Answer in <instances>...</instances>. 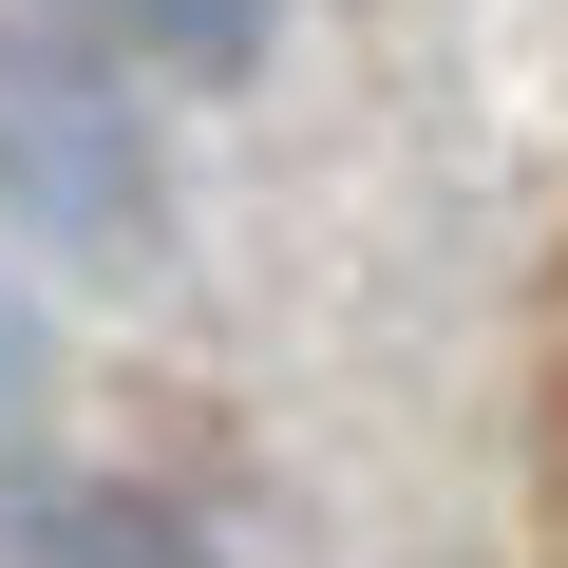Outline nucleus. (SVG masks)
<instances>
[{
	"instance_id": "f257e3e1",
	"label": "nucleus",
	"mask_w": 568,
	"mask_h": 568,
	"mask_svg": "<svg viewBox=\"0 0 568 568\" xmlns=\"http://www.w3.org/2000/svg\"><path fill=\"white\" fill-rule=\"evenodd\" d=\"M0 209L39 246H77V265L152 246V133L77 39H0Z\"/></svg>"
},
{
	"instance_id": "f03ea898",
	"label": "nucleus",
	"mask_w": 568,
	"mask_h": 568,
	"mask_svg": "<svg viewBox=\"0 0 568 568\" xmlns=\"http://www.w3.org/2000/svg\"><path fill=\"white\" fill-rule=\"evenodd\" d=\"M20 568H190V530L133 511V493H58V511L20 530Z\"/></svg>"
},
{
	"instance_id": "7ed1b4c3",
	"label": "nucleus",
	"mask_w": 568,
	"mask_h": 568,
	"mask_svg": "<svg viewBox=\"0 0 568 568\" xmlns=\"http://www.w3.org/2000/svg\"><path fill=\"white\" fill-rule=\"evenodd\" d=\"M114 20H133L152 58H190V77H246V58H265V20H284V0H114Z\"/></svg>"
},
{
	"instance_id": "20e7f679",
	"label": "nucleus",
	"mask_w": 568,
	"mask_h": 568,
	"mask_svg": "<svg viewBox=\"0 0 568 568\" xmlns=\"http://www.w3.org/2000/svg\"><path fill=\"white\" fill-rule=\"evenodd\" d=\"M20 398H39V304L0 284V417H20Z\"/></svg>"
}]
</instances>
